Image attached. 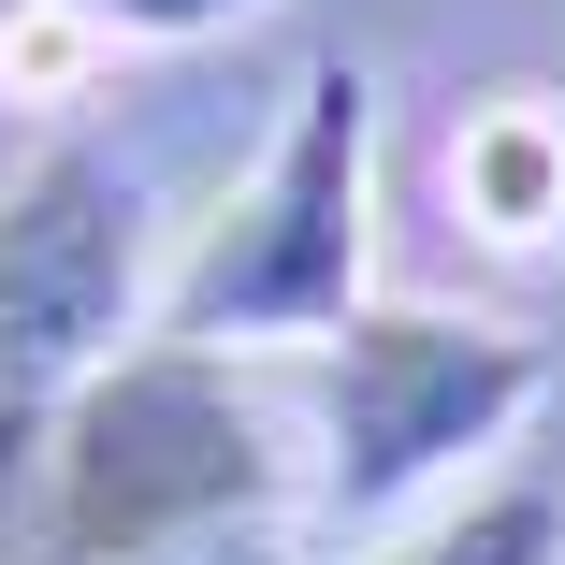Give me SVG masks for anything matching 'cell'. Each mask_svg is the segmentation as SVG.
<instances>
[{
  "label": "cell",
  "mask_w": 565,
  "mask_h": 565,
  "mask_svg": "<svg viewBox=\"0 0 565 565\" xmlns=\"http://www.w3.org/2000/svg\"><path fill=\"white\" fill-rule=\"evenodd\" d=\"M30 565H174L217 536L305 522V420L290 363L233 349H117L30 449Z\"/></svg>",
  "instance_id": "cell-1"
},
{
  "label": "cell",
  "mask_w": 565,
  "mask_h": 565,
  "mask_svg": "<svg viewBox=\"0 0 565 565\" xmlns=\"http://www.w3.org/2000/svg\"><path fill=\"white\" fill-rule=\"evenodd\" d=\"M551 333L479 319V305H349L290 349V420H305V522L319 536H406L420 508H449L465 479H493V449H522V420L551 406Z\"/></svg>",
  "instance_id": "cell-2"
},
{
  "label": "cell",
  "mask_w": 565,
  "mask_h": 565,
  "mask_svg": "<svg viewBox=\"0 0 565 565\" xmlns=\"http://www.w3.org/2000/svg\"><path fill=\"white\" fill-rule=\"evenodd\" d=\"M349 305H377V73L349 44H319L290 73V117L247 160V189L203 217L160 276V349H233L290 363Z\"/></svg>",
  "instance_id": "cell-3"
},
{
  "label": "cell",
  "mask_w": 565,
  "mask_h": 565,
  "mask_svg": "<svg viewBox=\"0 0 565 565\" xmlns=\"http://www.w3.org/2000/svg\"><path fill=\"white\" fill-rule=\"evenodd\" d=\"M160 276H174L160 174L117 131L58 117L15 174H0V465H15L117 349H146Z\"/></svg>",
  "instance_id": "cell-4"
},
{
  "label": "cell",
  "mask_w": 565,
  "mask_h": 565,
  "mask_svg": "<svg viewBox=\"0 0 565 565\" xmlns=\"http://www.w3.org/2000/svg\"><path fill=\"white\" fill-rule=\"evenodd\" d=\"M449 203H465L493 247L565 233V102L551 87H493L479 117L449 131Z\"/></svg>",
  "instance_id": "cell-5"
},
{
  "label": "cell",
  "mask_w": 565,
  "mask_h": 565,
  "mask_svg": "<svg viewBox=\"0 0 565 565\" xmlns=\"http://www.w3.org/2000/svg\"><path fill=\"white\" fill-rule=\"evenodd\" d=\"M349 565H565V479L493 465V479H465L449 508H420L406 536H363Z\"/></svg>",
  "instance_id": "cell-6"
},
{
  "label": "cell",
  "mask_w": 565,
  "mask_h": 565,
  "mask_svg": "<svg viewBox=\"0 0 565 565\" xmlns=\"http://www.w3.org/2000/svg\"><path fill=\"white\" fill-rule=\"evenodd\" d=\"M44 15L87 58H174V44H217L233 15H262V0H44Z\"/></svg>",
  "instance_id": "cell-7"
}]
</instances>
